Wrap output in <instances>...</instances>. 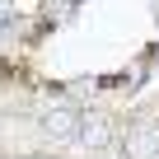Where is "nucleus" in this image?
Instances as JSON below:
<instances>
[{
	"label": "nucleus",
	"instance_id": "2",
	"mask_svg": "<svg viewBox=\"0 0 159 159\" xmlns=\"http://www.w3.org/2000/svg\"><path fill=\"white\" fill-rule=\"evenodd\" d=\"M126 145H131V159H159V126L154 122H136Z\"/></svg>",
	"mask_w": 159,
	"mask_h": 159
},
{
	"label": "nucleus",
	"instance_id": "3",
	"mask_svg": "<svg viewBox=\"0 0 159 159\" xmlns=\"http://www.w3.org/2000/svg\"><path fill=\"white\" fill-rule=\"evenodd\" d=\"M80 140L84 145H108V122L103 117H84L80 122Z\"/></svg>",
	"mask_w": 159,
	"mask_h": 159
},
{
	"label": "nucleus",
	"instance_id": "1",
	"mask_svg": "<svg viewBox=\"0 0 159 159\" xmlns=\"http://www.w3.org/2000/svg\"><path fill=\"white\" fill-rule=\"evenodd\" d=\"M42 131H47V140H80V117L70 112V108H47V117H42Z\"/></svg>",
	"mask_w": 159,
	"mask_h": 159
}]
</instances>
